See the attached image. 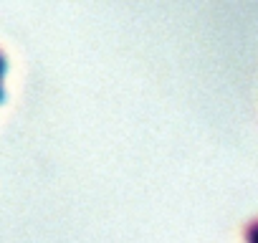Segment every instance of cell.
I'll return each instance as SVG.
<instances>
[{
	"label": "cell",
	"instance_id": "6da1fadb",
	"mask_svg": "<svg viewBox=\"0 0 258 243\" xmlns=\"http://www.w3.org/2000/svg\"><path fill=\"white\" fill-rule=\"evenodd\" d=\"M243 233H245V240H248V243H258V215L245 223Z\"/></svg>",
	"mask_w": 258,
	"mask_h": 243
}]
</instances>
